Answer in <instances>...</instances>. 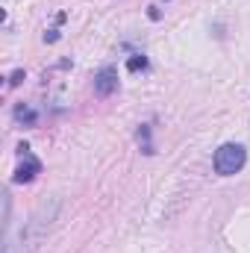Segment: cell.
<instances>
[{
  "instance_id": "6da1fadb",
  "label": "cell",
  "mask_w": 250,
  "mask_h": 253,
  "mask_svg": "<svg viewBox=\"0 0 250 253\" xmlns=\"http://www.w3.org/2000/svg\"><path fill=\"white\" fill-rule=\"evenodd\" d=\"M56 209H59V203L53 200L50 206L44 203V206H39V212L27 221V227L21 230V236L18 239H12V236H6V242H3V253H30L42 239H44V233H47V227L53 224V218H56Z\"/></svg>"
},
{
  "instance_id": "7a4b0ae2",
  "label": "cell",
  "mask_w": 250,
  "mask_h": 253,
  "mask_svg": "<svg viewBox=\"0 0 250 253\" xmlns=\"http://www.w3.org/2000/svg\"><path fill=\"white\" fill-rule=\"evenodd\" d=\"M245 162H248V150L242 147V144H221L218 150H215V159H212V165H215V171L221 174V177H233V174H239L242 168H245Z\"/></svg>"
},
{
  "instance_id": "3957f363",
  "label": "cell",
  "mask_w": 250,
  "mask_h": 253,
  "mask_svg": "<svg viewBox=\"0 0 250 253\" xmlns=\"http://www.w3.org/2000/svg\"><path fill=\"white\" fill-rule=\"evenodd\" d=\"M36 174H42V162L30 153V147L24 144V162L15 168V174H12V180L15 183H33L36 180Z\"/></svg>"
},
{
  "instance_id": "277c9868",
  "label": "cell",
  "mask_w": 250,
  "mask_h": 253,
  "mask_svg": "<svg viewBox=\"0 0 250 253\" xmlns=\"http://www.w3.org/2000/svg\"><path fill=\"white\" fill-rule=\"evenodd\" d=\"M115 88H118V71L109 65V68H103V71L94 77V94H100V97H109Z\"/></svg>"
},
{
  "instance_id": "5b68a950",
  "label": "cell",
  "mask_w": 250,
  "mask_h": 253,
  "mask_svg": "<svg viewBox=\"0 0 250 253\" xmlns=\"http://www.w3.org/2000/svg\"><path fill=\"white\" fill-rule=\"evenodd\" d=\"M126 68H129V71H144V68H147V56H141V53L129 56V59H126Z\"/></svg>"
},
{
  "instance_id": "8992f818",
  "label": "cell",
  "mask_w": 250,
  "mask_h": 253,
  "mask_svg": "<svg viewBox=\"0 0 250 253\" xmlns=\"http://www.w3.org/2000/svg\"><path fill=\"white\" fill-rule=\"evenodd\" d=\"M15 118H18V121H27V124H36V112H33V109H24V106L15 109Z\"/></svg>"
},
{
  "instance_id": "52a82bcc",
  "label": "cell",
  "mask_w": 250,
  "mask_h": 253,
  "mask_svg": "<svg viewBox=\"0 0 250 253\" xmlns=\"http://www.w3.org/2000/svg\"><path fill=\"white\" fill-rule=\"evenodd\" d=\"M21 80H24V71H15V74L9 77V85H21Z\"/></svg>"
},
{
  "instance_id": "ba28073f",
  "label": "cell",
  "mask_w": 250,
  "mask_h": 253,
  "mask_svg": "<svg viewBox=\"0 0 250 253\" xmlns=\"http://www.w3.org/2000/svg\"><path fill=\"white\" fill-rule=\"evenodd\" d=\"M147 15H150V21H159V18H162V12H159L156 6H150V9H147Z\"/></svg>"
},
{
  "instance_id": "9c48e42d",
  "label": "cell",
  "mask_w": 250,
  "mask_h": 253,
  "mask_svg": "<svg viewBox=\"0 0 250 253\" xmlns=\"http://www.w3.org/2000/svg\"><path fill=\"white\" fill-rule=\"evenodd\" d=\"M59 39V33L56 30H50V33H44V42H56Z\"/></svg>"
}]
</instances>
